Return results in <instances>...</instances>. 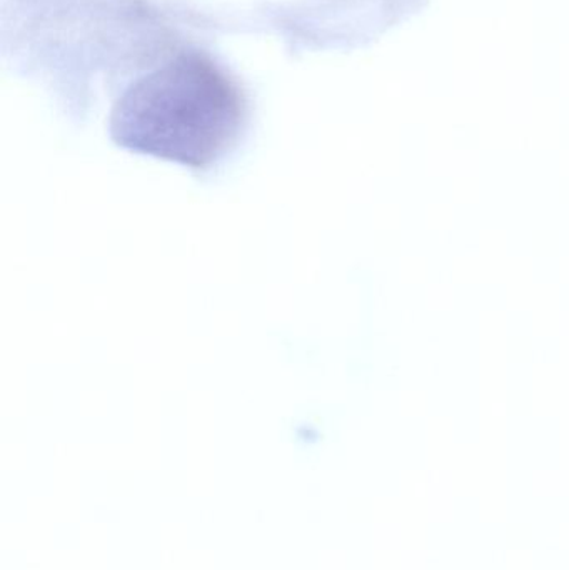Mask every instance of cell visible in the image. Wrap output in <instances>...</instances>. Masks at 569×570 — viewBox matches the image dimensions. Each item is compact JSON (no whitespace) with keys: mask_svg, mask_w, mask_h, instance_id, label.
I'll return each mask as SVG.
<instances>
[{"mask_svg":"<svg viewBox=\"0 0 569 570\" xmlns=\"http://www.w3.org/2000/svg\"><path fill=\"white\" fill-rule=\"evenodd\" d=\"M246 120L239 82L213 57L187 50L116 100L109 134L129 153L209 170L239 142Z\"/></svg>","mask_w":569,"mask_h":570,"instance_id":"obj_1","label":"cell"}]
</instances>
